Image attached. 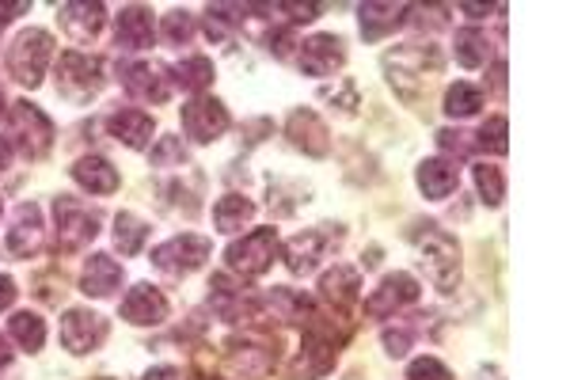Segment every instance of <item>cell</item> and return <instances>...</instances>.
Masks as SVG:
<instances>
[{"instance_id":"obj_1","label":"cell","mask_w":570,"mask_h":380,"mask_svg":"<svg viewBox=\"0 0 570 380\" xmlns=\"http://www.w3.org/2000/svg\"><path fill=\"white\" fill-rule=\"evenodd\" d=\"M384 73H388V84L396 88L399 99L419 103L422 95L430 92L433 76L441 73V58L433 46L404 43V46H396V50L384 54Z\"/></svg>"},{"instance_id":"obj_2","label":"cell","mask_w":570,"mask_h":380,"mask_svg":"<svg viewBox=\"0 0 570 380\" xmlns=\"http://www.w3.org/2000/svg\"><path fill=\"white\" fill-rule=\"evenodd\" d=\"M342 343H347V335H335V323H327L319 312H312L309 331H304V343H301V354H296L293 366H289V377L293 380L327 377L335 369V361H339Z\"/></svg>"},{"instance_id":"obj_3","label":"cell","mask_w":570,"mask_h":380,"mask_svg":"<svg viewBox=\"0 0 570 380\" xmlns=\"http://www.w3.org/2000/svg\"><path fill=\"white\" fill-rule=\"evenodd\" d=\"M411 244L419 248L430 282L441 293H453L461 285V244H456V236H449L438 225H419L411 233Z\"/></svg>"},{"instance_id":"obj_4","label":"cell","mask_w":570,"mask_h":380,"mask_svg":"<svg viewBox=\"0 0 570 380\" xmlns=\"http://www.w3.org/2000/svg\"><path fill=\"white\" fill-rule=\"evenodd\" d=\"M54 122L46 118V110H38L35 103L20 99L8 107V145L27 161H38L54 149Z\"/></svg>"},{"instance_id":"obj_5","label":"cell","mask_w":570,"mask_h":380,"mask_svg":"<svg viewBox=\"0 0 570 380\" xmlns=\"http://www.w3.org/2000/svg\"><path fill=\"white\" fill-rule=\"evenodd\" d=\"M54 58V38L50 31L43 27H27L20 31V35L12 38V46H8V73L15 76V81L23 84V88H38L46 76V66H50Z\"/></svg>"},{"instance_id":"obj_6","label":"cell","mask_w":570,"mask_h":380,"mask_svg":"<svg viewBox=\"0 0 570 380\" xmlns=\"http://www.w3.org/2000/svg\"><path fill=\"white\" fill-rule=\"evenodd\" d=\"M54 221H58V233H54L58 251H80L100 236V213L88 210L80 198H54Z\"/></svg>"},{"instance_id":"obj_7","label":"cell","mask_w":570,"mask_h":380,"mask_svg":"<svg viewBox=\"0 0 570 380\" xmlns=\"http://www.w3.org/2000/svg\"><path fill=\"white\" fill-rule=\"evenodd\" d=\"M224 259H229V271L240 278H263L278 259V233L275 228H255L244 240L229 244Z\"/></svg>"},{"instance_id":"obj_8","label":"cell","mask_w":570,"mask_h":380,"mask_svg":"<svg viewBox=\"0 0 570 380\" xmlns=\"http://www.w3.org/2000/svg\"><path fill=\"white\" fill-rule=\"evenodd\" d=\"M103 88V61L92 54L66 50L58 61V95L69 103H88Z\"/></svg>"},{"instance_id":"obj_9","label":"cell","mask_w":570,"mask_h":380,"mask_svg":"<svg viewBox=\"0 0 570 380\" xmlns=\"http://www.w3.org/2000/svg\"><path fill=\"white\" fill-rule=\"evenodd\" d=\"M210 251H213V244L206 240V236L183 233V236H172V240L160 244V248L152 251V266L172 274V278H183V274H195L198 266L210 259Z\"/></svg>"},{"instance_id":"obj_10","label":"cell","mask_w":570,"mask_h":380,"mask_svg":"<svg viewBox=\"0 0 570 380\" xmlns=\"http://www.w3.org/2000/svg\"><path fill=\"white\" fill-rule=\"evenodd\" d=\"M229 366L240 377H270L278 366V339H263V335L229 339Z\"/></svg>"},{"instance_id":"obj_11","label":"cell","mask_w":570,"mask_h":380,"mask_svg":"<svg viewBox=\"0 0 570 380\" xmlns=\"http://www.w3.org/2000/svg\"><path fill=\"white\" fill-rule=\"evenodd\" d=\"M229 107L221 99H210V95H195V99L183 107V133L198 145H210V141L221 138L229 130Z\"/></svg>"},{"instance_id":"obj_12","label":"cell","mask_w":570,"mask_h":380,"mask_svg":"<svg viewBox=\"0 0 570 380\" xmlns=\"http://www.w3.org/2000/svg\"><path fill=\"white\" fill-rule=\"evenodd\" d=\"M103 339H107V320L100 312H92V308H69L61 316V346L69 354H77V358L100 351Z\"/></svg>"},{"instance_id":"obj_13","label":"cell","mask_w":570,"mask_h":380,"mask_svg":"<svg viewBox=\"0 0 570 380\" xmlns=\"http://www.w3.org/2000/svg\"><path fill=\"white\" fill-rule=\"evenodd\" d=\"M419 293L422 289H419V278H415V274L396 271L365 297V312L373 316V320H388V316H396L399 308L415 305V300H419Z\"/></svg>"},{"instance_id":"obj_14","label":"cell","mask_w":570,"mask_h":380,"mask_svg":"<svg viewBox=\"0 0 570 380\" xmlns=\"http://www.w3.org/2000/svg\"><path fill=\"white\" fill-rule=\"evenodd\" d=\"M123 88L141 103H167L172 95V76L156 61H133L123 69Z\"/></svg>"},{"instance_id":"obj_15","label":"cell","mask_w":570,"mask_h":380,"mask_svg":"<svg viewBox=\"0 0 570 380\" xmlns=\"http://www.w3.org/2000/svg\"><path fill=\"white\" fill-rule=\"evenodd\" d=\"M286 138L293 141V149H301L304 156H327L331 153V133H327L324 118L316 110L301 107L289 115L286 122Z\"/></svg>"},{"instance_id":"obj_16","label":"cell","mask_w":570,"mask_h":380,"mask_svg":"<svg viewBox=\"0 0 570 380\" xmlns=\"http://www.w3.org/2000/svg\"><path fill=\"white\" fill-rule=\"evenodd\" d=\"M167 312H172V308H167V297L160 289H152L149 282L133 285L123 300V320L133 323V328H156V323L167 320Z\"/></svg>"},{"instance_id":"obj_17","label":"cell","mask_w":570,"mask_h":380,"mask_svg":"<svg viewBox=\"0 0 570 380\" xmlns=\"http://www.w3.org/2000/svg\"><path fill=\"white\" fill-rule=\"evenodd\" d=\"M296 61H301V69L309 76H331L347 61V46L335 35H312L301 43V58Z\"/></svg>"},{"instance_id":"obj_18","label":"cell","mask_w":570,"mask_h":380,"mask_svg":"<svg viewBox=\"0 0 570 380\" xmlns=\"http://www.w3.org/2000/svg\"><path fill=\"white\" fill-rule=\"evenodd\" d=\"M38 248H43V210L35 202H23L12 217V228H8V251L31 259Z\"/></svg>"},{"instance_id":"obj_19","label":"cell","mask_w":570,"mask_h":380,"mask_svg":"<svg viewBox=\"0 0 570 380\" xmlns=\"http://www.w3.org/2000/svg\"><path fill=\"white\" fill-rule=\"evenodd\" d=\"M58 20L72 43H92V38L103 31V23H107V8L103 4H61Z\"/></svg>"},{"instance_id":"obj_20","label":"cell","mask_w":570,"mask_h":380,"mask_svg":"<svg viewBox=\"0 0 570 380\" xmlns=\"http://www.w3.org/2000/svg\"><path fill=\"white\" fill-rule=\"evenodd\" d=\"M152 130H156V122H152V115H144V110H115V115H107V133L115 141H123L126 149H144L152 141Z\"/></svg>"},{"instance_id":"obj_21","label":"cell","mask_w":570,"mask_h":380,"mask_svg":"<svg viewBox=\"0 0 570 380\" xmlns=\"http://www.w3.org/2000/svg\"><path fill=\"white\" fill-rule=\"evenodd\" d=\"M327 251V233H319V228H309V233L293 236V240L286 244V266L289 274H312L319 266V259H324Z\"/></svg>"},{"instance_id":"obj_22","label":"cell","mask_w":570,"mask_h":380,"mask_svg":"<svg viewBox=\"0 0 570 380\" xmlns=\"http://www.w3.org/2000/svg\"><path fill=\"white\" fill-rule=\"evenodd\" d=\"M118 50H144L152 46V12L144 4H126L115 23Z\"/></svg>"},{"instance_id":"obj_23","label":"cell","mask_w":570,"mask_h":380,"mask_svg":"<svg viewBox=\"0 0 570 380\" xmlns=\"http://www.w3.org/2000/svg\"><path fill=\"white\" fill-rule=\"evenodd\" d=\"M72 179H77V187H84L88 194H115L118 190V168L110 161H103V156H80L77 164H72Z\"/></svg>"},{"instance_id":"obj_24","label":"cell","mask_w":570,"mask_h":380,"mask_svg":"<svg viewBox=\"0 0 570 380\" xmlns=\"http://www.w3.org/2000/svg\"><path fill=\"white\" fill-rule=\"evenodd\" d=\"M123 285V266L110 256H92L84 263V274H80V293L88 297H115V289Z\"/></svg>"},{"instance_id":"obj_25","label":"cell","mask_w":570,"mask_h":380,"mask_svg":"<svg viewBox=\"0 0 570 380\" xmlns=\"http://www.w3.org/2000/svg\"><path fill=\"white\" fill-rule=\"evenodd\" d=\"M415 183H419V190L427 198H433V202H441V198H449L456 190V183H461V171H456L453 161H422L419 171H415Z\"/></svg>"},{"instance_id":"obj_26","label":"cell","mask_w":570,"mask_h":380,"mask_svg":"<svg viewBox=\"0 0 570 380\" xmlns=\"http://www.w3.org/2000/svg\"><path fill=\"white\" fill-rule=\"evenodd\" d=\"M358 289H361V274L354 266L347 263H335L331 271L319 278V297L327 300V305L335 308H350L358 300Z\"/></svg>"},{"instance_id":"obj_27","label":"cell","mask_w":570,"mask_h":380,"mask_svg":"<svg viewBox=\"0 0 570 380\" xmlns=\"http://www.w3.org/2000/svg\"><path fill=\"white\" fill-rule=\"evenodd\" d=\"M407 12H411L407 4H361V8H358V15H361V35H365L369 43H376V38L392 35V31H396L399 23L407 20Z\"/></svg>"},{"instance_id":"obj_28","label":"cell","mask_w":570,"mask_h":380,"mask_svg":"<svg viewBox=\"0 0 570 380\" xmlns=\"http://www.w3.org/2000/svg\"><path fill=\"white\" fill-rule=\"evenodd\" d=\"M255 221V202H247L244 194H224L213 205V225L217 233H240L244 225Z\"/></svg>"},{"instance_id":"obj_29","label":"cell","mask_w":570,"mask_h":380,"mask_svg":"<svg viewBox=\"0 0 570 380\" xmlns=\"http://www.w3.org/2000/svg\"><path fill=\"white\" fill-rule=\"evenodd\" d=\"M453 50H456V61H461L464 69H479V66H487V58H491V43H487V35L479 27L456 31Z\"/></svg>"},{"instance_id":"obj_30","label":"cell","mask_w":570,"mask_h":380,"mask_svg":"<svg viewBox=\"0 0 570 380\" xmlns=\"http://www.w3.org/2000/svg\"><path fill=\"white\" fill-rule=\"evenodd\" d=\"M172 81L179 84V88H187V92H195V95H202L206 88L213 84V61L210 58H202V54H195V58H183L179 66L172 69Z\"/></svg>"},{"instance_id":"obj_31","label":"cell","mask_w":570,"mask_h":380,"mask_svg":"<svg viewBox=\"0 0 570 380\" xmlns=\"http://www.w3.org/2000/svg\"><path fill=\"white\" fill-rule=\"evenodd\" d=\"M8 331H12V339L27 354L43 351V343H46V320L38 312H15L12 320H8Z\"/></svg>"},{"instance_id":"obj_32","label":"cell","mask_w":570,"mask_h":380,"mask_svg":"<svg viewBox=\"0 0 570 380\" xmlns=\"http://www.w3.org/2000/svg\"><path fill=\"white\" fill-rule=\"evenodd\" d=\"M149 240V225L138 217V213H118L115 217V248L123 256H138Z\"/></svg>"},{"instance_id":"obj_33","label":"cell","mask_w":570,"mask_h":380,"mask_svg":"<svg viewBox=\"0 0 570 380\" xmlns=\"http://www.w3.org/2000/svg\"><path fill=\"white\" fill-rule=\"evenodd\" d=\"M484 107V92L476 88V84H453V88L445 92V115L449 118H472L476 110Z\"/></svg>"},{"instance_id":"obj_34","label":"cell","mask_w":570,"mask_h":380,"mask_svg":"<svg viewBox=\"0 0 570 380\" xmlns=\"http://www.w3.org/2000/svg\"><path fill=\"white\" fill-rule=\"evenodd\" d=\"M476 145L487 149V153H495V156H505V149H510V122H505V115H495L479 126Z\"/></svg>"},{"instance_id":"obj_35","label":"cell","mask_w":570,"mask_h":380,"mask_svg":"<svg viewBox=\"0 0 570 380\" xmlns=\"http://www.w3.org/2000/svg\"><path fill=\"white\" fill-rule=\"evenodd\" d=\"M476 187H479V198H484L487 205H502L505 198V176L499 164H476Z\"/></svg>"},{"instance_id":"obj_36","label":"cell","mask_w":570,"mask_h":380,"mask_svg":"<svg viewBox=\"0 0 570 380\" xmlns=\"http://www.w3.org/2000/svg\"><path fill=\"white\" fill-rule=\"evenodd\" d=\"M240 8L236 4H210L206 8V35L210 38H217V43H221V38H229L232 35V27H236L240 23Z\"/></svg>"},{"instance_id":"obj_37","label":"cell","mask_w":570,"mask_h":380,"mask_svg":"<svg viewBox=\"0 0 570 380\" xmlns=\"http://www.w3.org/2000/svg\"><path fill=\"white\" fill-rule=\"evenodd\" d=\"M160 35H164V43H172V46H187L190 35H195V15L183 12V8H175V12L164 15V27H160Z\"/></svg>"},{"instance_id":"obj_38","label":"cell","mask_w":570,"mask_h":380,"mask_svg":"<svg viewBox=\"0 0 570 380\" xmlns=\"http://www.w3.org/2000/svg\"><path fill=\"white\" fill-rule=\"evenodd\" d=\"M187 168V149H183V138H160V145L152 149V168Z\"/></svg>"},{"instance_id":"obj_39","label":"cell","mask_w":570,"mask_h":380,"mask_svg":"<svg viewBox=\"0 0 570 380\" xmlns=\"http://www.w3.org/2000/svg\"><path fill=\"white\" fill-rule=\"evenodd\" d=\"M407 380H453V373H449L438 358L427 354V358H415L411 366H407Z\"/></svg>"},{"instance_id":"obj_40","label":"cell","mask_w":570,"mask_h":380,"mask_svg":"<svg viewBox=\"0 0 570 380\" xmlns=\"http://www.w3.org/2000/svg\"><path fill=\"white\" fill-rule=\"evenodd\" d=\"M267 46H270V54H275V58H289V54H293V46H301V43L293 38V27H278V31H270Z\"/></svg>"},{"instance_id":"obj_41","label":"cell","mask_w":570,"mask_h":380,"mask_svg":"<svg viewBox=\"0 0 570 380\" xmlns=\"http://www.w3.org/2000/svg\"><path fill=\"white\" fill-rule=\"evenodd\" d=\"M411 339H415V331H407V328L384 331V351H388L392 358H404V354L411 351Z\"/></svg>"},{"instance_id":"obj_42","label":"cell","mask_w":570,"mask_h":380,"mask_svg":"<svg viewBox=\"0 0 570 380\" xmlns=\"http://www.w3.org/2000/svg\"><path fill=\"white\" fill-rule=\"evenodd\" d=\"M438 145L445 149V153H456V156H468L472 153L468 133H461V130H441L438 133Z\"/></svg>"},{"instance_id":"obj_43","label":"cell","mask_w":570,"mask_h":380,"mask_svg":"<svg viewBox=\"0 0 570 380\" xmlns=\"http://www.w3.org/2000/svg\"><path fill=\"white\" fill-rule=\"evenodd\" d=\"M282 12H289V20L293 23H312L319 12H324V4H278Z\"/></svg>"},{"instance_id":"obj_44","label":"cell","mask_w":570,"mask_h":380,"mask_svg":"<svg viewBox=\"0 0 570 380\" xmlns=\"http://www.w3.org/2000/svg\"><path fill=\"white\" fill-rule=\"evenodd\" d=\"M15 282L8 278V274H0V312H4V308H12L15 305Z\"/></svg>"},{"instance_id":"obj_45","label":"cell","mask_w":570,"mask_h":380,"mask_svg":"<svg viewBox=\"0 0 570 380\" xmlns=\"http://www.w3.org/2000/svg\"><path fill=\"white\" fill-rule=\"evenodd\" d=\"M144 380H187V377H183V369H175V366H156L144 373Z\"/></svg>"},{"instance_id":"obj_46","label":"cell","mask_w":570,"mask_h":380,"mask_svg":"<svg viewBox=\"0 0 570 380\" xmlns=\"http://www.w3.org/2000/svg\"><path fill=\"white\" fill-rule=\"evenodd\" d=\"M27 8H31V4H0V27H4V23H12L15 15H23Z\"/></svg>"},{"instance_id":"obj_47","label":"cell","mask_w":570,"mask_h":380,"mask_svg":"<svg viewBox=\"0 0 570 380\" xmlns=\"http://www.w3.org/2000/svg\"><path fill=\"white\" fill-rule=\"evenodd\" d=\"M12 358H15V351H12V346H8V339L0 335V369L12 366Z\"/></svg>"},{"instance_id":"obj_48","label":"cell","mask_w":570,"mask_h":380,"mask_svg":"<svg viewBox=\"0 0 570 380\" xmlns=\"http://www.w3.org/2000/svg\"><path fill=\"white\" fill-rule=\"evenodd\" d=\"M491 81H495V88L505 92V61H499V66H495V76H491Z\"/></svg>"},{"instance_id":"obj_49","label":"cell","mask_w":570,"mask_h":380,"mask_svg":"<svg viewBox=\"0 0 570 380\" xmlns=\"http://www.w3.org/2000/svg\"><path fill=\"white\" fill-rule=\"evenodd\" d=\"M461 8H464V12H468V15H476V20H484V15L491 12V8H487V4H461Z\"/></svg>"},{"instance_id":"obj_50","label":"cell","mask_w":570,"mask_h":380,"mask_svg":"<svg viewBox=\"0 0 570 380\" xmlns=\"http://www.w3.org/2000/svg\"><path fill=\"white\" fill-rule=\"evenodd\" d=\"M8 161H12V145H8V141H0V171L8 168Z\"/></svg>"},{"instance_id":"obj_51","label":"cell","mask_w":570,"mask_h":380,"mask_svg":"<svg viewBox=\"0 0 570 380\" xmlns=\"http://www.w3.org/2000/svg\"><path fill=\"white\" fill-rule=\"evenodd\" d=\"M476 380H502V373H499V369H484V373H479Z\"/></svg>"},{"instance_id":"obj_52","label":"cell","mask_w":570,"mask_h":380,"mask_svg":"<svg viewBox=\"0 0 570 380\" xmlns=\"http://www.w3.org/2000/svg\"><path fill=\"white\" fill-rule=\"evenodd\" d=\"M0 115H4V92H0Z\"/></svg>"},{"instance_id":"obj_53","label":"cell","mask_w":570,"mask_h":380,"mask_svg":"<svg viewBox=\"0 0 570 380\" xmlns=\"http://www.w3.org/2000/svg\"><path fill=\"white\" fill-rule=\"evenodd\" d=\"M0 210H4V205H0Z\"/></svg>"}]
</instances>
